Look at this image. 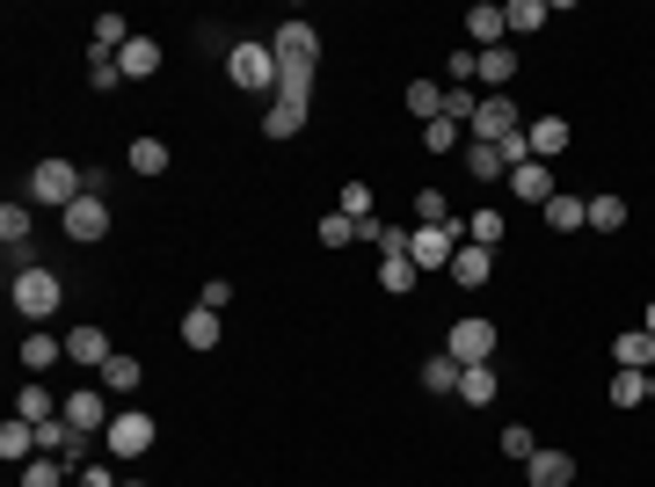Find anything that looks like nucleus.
<instances>
[{
	"label": "nucleus",
	"mask_w": 655,
	"mask_h": 487,
	"mask_svg": "<svg viewBox=\"0 0 655 487\" xmlns=\"http://www.w3.org/2000/svg\"><path fill=\"white\" fill-rule=\"evenodd\" d=\"M473 73H481V81H489V88L517 81V51H510V44H495V51H481V66H473Z\"/></svg>",
	"instance_id": "bb28decb"
},
{
	"label": "nucleus",
	"mask_w": 655,
	"mask_h": 487,
	"mask_svg": "<svg viewBox=\"0 0 655 487\" xmlns=\"http://www.w3.org/2000/svg\"><path fill=\"white\" fill-rule=\"evenodd\" d=\"M205 305H211V313H219V305H233V285H226V277H211V285H205Z\"/></svg>",
	"instance_id": "49530a36"
},
{
	"label": "nucleus",
	"mask_w": 655,
	"mask_h": 487,
	"mask_svg": "<svg viewBox=\"0 0 655 487\" xmlns=\"http://www.w3.org/2000/svg\"><path fill=\"white\" fill-rule=\"evenodd\" d=\"M66 357H73V364H95V371H103L110 357H117V349H110L103 327H73V335H66Z\"/></svg>",
	"instance_id": "f8f14e48"
},
{
	"label": "nucleus",
	"mask_w": 655,
	"mask_h": 487,
	"mask_svg": "<svg viewBox=\"0 0 655 487\" xmlns=\"http://www.w3.org/2000/svg\"><path fill=\"white\" fill-rule=\"evenodd\" d=\"M467 30H473V44H481V51H495V44L510 37V22H503V8H473V15H467Z\"/></svg>",
	"instance_id": "b1692460"
},
{
	"label": "nucleus",
	"mask_w": 655,
	"mask_h": 487,
	"mask_svg": "<svg viewBox=\"0 0 655 487\" xmlns=\"http://www.w3.org/2000/svg\"><path fill=\"white\" fill-rule=\"evenodd\" d=\"M503 22H510V37H539V30H547V0H510Z\"/></svg>",
	"instance_id": "5701e85b"
},
{
	"label": "nucleus",
	"mask_w": 655,
	"mask_h": 487,
	"mask_svg": "<svg viewBox=\"0 0 655 487\" xmlns=\"http://www.w3.org/2000/svg\"><path fill=\"white\" fill-rule=\"evenodd\" d=\"M612 357H619V371H655V335L648 327H627L612 343Z\"/></svg>",
	"instance_id": "ddd939ff"
},
{
	"label": "nucleus",
	"mask_w": 655,
	"mask_h": 487,
	"mask_svg": "<svg viewBox=\"0 0 655 487\" xmlns=\"http://www.w3.org/2000/svg\"><path fill=\"white\" fill-rule=\"evenodd\" d=\"M415 277H423V269H415L409 255H387V263H379V291H393V299H401V291H415Z\"/></svg>",
	"instance_id": "c85d7f7f"
},
{
	"label": "nucleus",
	"mask_w": 655,
	"mask_h": 487,
	"mask_svg": "<svg viewBox=\"0 0 655 487\" xmlns=\"http://www.w3.org/2000/svg\"><path fill=\"white\" fill-rule=\"evenodd\" d=\"M423 146H430V153H451V146H459V124H451V117L423 124Z\"/></svg>",
	"instance_id": "a19ab883"
},
{
	"label": "nucleus",
	"mask_w": 655,
	"mask_h": 487,
	"mask_svg": "<svg viewBox=\"0 0 655 487\" xmlns=\"http://www.w3.org/2000/svg\"><path fill=\"white\" fill-rule=\"evenodd\" d=\"M409 109L423 124H437V117H445V88H437V81H409Z\"/></svg>",
	"instance_id": "7c9ffc66"
},
{
	"label": "nucleus",
	"mask_w": 655,
	"mask_h": 487,
	"mask_svg": "<svg viewBox=\"0 0 655 487\" xmlns=\"http://www.w3.org/2000/svg\"><path fill=\"white\" fill-rule=\"evenodd\" d=\"M349 241H365V225L343 219V211H328V219H321V247H349Z\"/></svg>",
	"instance_id": "4c0bfd02"
},
{
	"label": "nucleus",
	"mask_w": 655,
	"mask_h": 487,
	"mask_svg": "<svg viewBox=\"0 0 655 487\" xmlns=\"http://www.w3.org/2000/svg\"><path fill=\"white\" fill-rule=\"evenodd\" d=\"M30 197L66 211L73 197H88V175H73V161H37V167H30Z\"/></svg>",
	"instance_id": "39448f33"
},
{
	"label": "nucleus",
	"mask_w": 655,
	"mask_h": 487,
	"mask_svg": "<svg viewBox=\"0 0 655 487\" xmlns=\"http://www.w3.org/2000/svg\"><path fill=\"white\" fill-rule=\"evenodd\" d=\"M8 291H15V313H22V321H51V313H59V299H66V285L51 277V269H37V263H22Z\"/></svg>",
	"instance_id": "f03ea898"
},
{
	"label": "nucleus",
	"mask_w": 655,
	"mask_h": 487,
	"mask_svg": "<svg viewBox=\"0 0 655 487\" xmlns=\"http://www.w3.org/2000/svg\"><path fill=\"white\" fill-rule=\"evenodd\" d=\"M183 343L189 349H219V313H211V305H197V313L183 321Z\"/></svg>",
	"instance_id": "cd10ccee"
},
{
	"label": "nucleus",
	"mask_w": 655,
	"mask_h": 487,
	"mask_svg": "<svg viewBox=\"0 0 655 487\" xmlns=\"http://www.w3.org/2000/svg\"><path fill=\"white\" fill-rule=\"evenodd\" d=\"M467 247V219H451V225H415L409 233V263L415 269H451V255Z\"/></svg>",
	"instance_id": "7ed1b4c3"
},
{
	"label": "nucleus",
	"mask_w": 655,
	"mask_h": 487,
	"mask_svg": "<svg viewBox=\"0 0 655 487\" xmlns=\"http://www.w3.org/2000/svg\"><path fill=\"white\" fill-rule=\"evenodd\" d=\"M110 233V204L103 197H73L66 204V241H103Z\"/></svg>",
	"instance_id": "1a4fd4ad"
},
{
	"label": "nucleus",
	"mask_w": 655,
	"mask_h": 487,
	"mask_svg": "<svg viewBox=\"0 0 655 487\" xmlns=\"http://www.w3.org/2000/svg\"><path fill=\"white\" fill-rule=\"evenodd\" d=\"M467 241H473V247H495V241H503V211H495V204H481V211L467 219Z\"/></svg>",
	"instance_id": "72a5a7b5"
},
{
	"label": "nucleus",
	"mask_w": 655,
	"mask_h": 487,
	"mask_svg": "<svg viewBox=\"0 0 655 487\" xmlns=\"http://www.w3.org/2000/svg\"><path fill=\"white\" fill-rule=\"evenodd\" d=\"M590 225L597 233H619L627 225V197H590Z\"/></svg>",
	"instance_id": "58836bf2"
},
{
	"label": "nucleus",
	"mask_w": 655,
	"mask_h": 487,
	"mask_svg": "<svg viewBox=\"0 0 655 487\" xmlns=\"http://www.w3.org/2000/svg\"><path fill=\"white\" fill-rule=\"evenodd\" d=\"M269 51H277V66H291V73H313V66H321L313 22H277V30H269Z\"/></svg>",
	"instance_id": "20e7f679"
},
{
	"label": "nucleus",
	"mask_w": 655,
	"mask_h": 487,
	"mask_svg": "<svg viewBox=\"0 0 655 487\" xmlns=\"http://www.w3.org/2000/svg\"><path fill=\"white\" fill-rule=\"evenodd\" d=\"M459 401H467V407H489V401H495V371H489V364L459 371Z\"/></svg>",
	"instance_id": "c756f323"
},
{
	"label": "nucleus",
	"mask_w": 655,
	"mask_h": 487,
	"mask_svg": "<svg viewBox=\"0 0 655 487\" xmlns=\"http://www.w3.org/2000/svg\"><path fill=\"white\" fill-rule=\"evenodd\" d=\"M131 487H139V480H131Z\"/></svg>",
	"instance_id": "8fccbe9b"
},
{
	"label": "nucleus",
	"mask_w": 655,
	"mask_h": 487,
	"mask_svg": "<svg viewBox=\"0 0 655 487\" xmlns=\"http://www.w3.org/2000/svg\"><path fill=\"white\" fill-rule=\"evenodd\" d=\"M525 473H532V487H568L575 480V459H568V451H532Z\"/></svg>",
	"instance_id": "2eb2a0df"
},
{
	"label": "nucleus",
	"mask_w": 655,
	"mask_h": 487,
	"mask_svg": "<svg viewBox=\"0 0 655 487\" xmlns=\"http://www.w3.org/2000/svg\"><path fill=\"white\" fill-rule=\"evenodd\" d=\"M81 487H124V480L110 466H81Z\"/></svg>",
	"instance_id": "de8ad7c7"
},
{
	"label": "nucleus",
	"mask_w": 655,
	"mask_h": 487,
	"mask_svg": "<svg viewBox=\"0 0 655 487\" xmlns=\"http://www.w3.org/2000/svg\"><path fill=\"white\" fill-rule=\"evenodd\" d=\"M510 197H525V204H539V211H547V197H553V175H547V161H525V167H510Z\"/></svg>",
	"instance_id": "4468645a"
},
{
	"label": "nucleus",
	"mask_w": 655,
	"mask_h": 487,
	"mask_svg": "<svg viewBox=\"0 0 655 487\" xmlns=\"http://www.w3.org/2000/svg\"><path fill=\"white\" fill-rule=\"evenodd\" d=\"M503 451H510V459H532V451H539L532 429H503Z\"/></svg>",
	"instance_id": "a18cd8bd"
},
{
	"label": "nucleus",
	"mask_w": 655,
	"mask_h": 487,
	"mask_svg": "<svg viewBox=\"0 0 655 487\" xmlns=\"http://www.w3.org/2000/svg\"><path fill=\"white\" fill-rule=\"evenodd\" d=\"M343 219H357L365 233L379 225V219H371V189H365V183H343Z\"/></svg>",
	"instance_id": "ea45409f"
},
{
	"label": "nucleus",
	"mask_w": 655,
	"mask_h": 487,
	"mask_svg": "<svg viewBox=\"0 0 655 487\" xmlns=\"http://www.w3.org/2000/svg\"><path fill=\"white\" fill-rule=\"evenodd\" d=\"M365 241L379 247V255H409V233H401V225H371Z\"/></svg>",
	"instance_id": "79ce46f5"
},
{
	"label": "nucleus",
	"mask_w": 655,
	"mask_h": 487,
	"mask_svg": "<svg viewBox=\"0 0 655 487\" xmlns=\"http://www.w3.org/2000/svg\"><path fill=\"white\" fill-rule=\"evenodd\" d=\"M66 473H73L66 459H44V451H37V459L22 466V487H66Z\"/></svg>",
	"instance_id": "2f4dec72"
},
{
	"label": "nucleus",
	"mask_w": 655,
	"mask_h": 487,
	"mask_svg": "<svg viewBox=\"0 0 655 487\" xmlns=\"http://www.w3.org/2000/svg\"><path fill=\"white\" fill-rule=\"evenodd\" d=\"M0 241L15 247V255L30 247V204H8V211H0Z\"/></svg>",
	"instance_id": "e433bc0d"
},
{
	"label": "nucleus",
	"mask_w": 655,
	"mask_h": 487,
	"mask_svg": "<svg viewBox=\"0 0 655 487\" xmlns=\"http://www.w3.org/2000/svg\"><path fill=\"white\" fill-rule=\"evenodd\" d=\"M467 131H473L481 146H503V139H517V131H525V117H517L510 95H481V109H473Z\"/></svg>",
	"instance_id": "0eeeda50"
},
{
	"label": "nucleus",
	"mask_w": 655,
	"mask_h": 487,
	"mask_svg": "<svg viewBox=\"0 0 655 487\" xmlns=\"http://www.w3.org/2000/svg\"><path fill=\"white\" fill-rule=\"evenodd\" d=\"M547 225H553V233H575V225H590V204L553 189V197H547Z\"/></svg>",
	"instance_id": "4be33fe9"
},
{
	"label": "nucleus",
	"mask_w": 655,
	"mask_h": 487,
	"mask_svg": "<svg viewBox=\"0 0 655 487\" xmlns=\"http://www.w3.org/2000/svg\"><path fill=\"white\" fill-rule=\"evenodd\" d=\"M489 277H495V255H489V247H459V255H451V285H467V291H481V285H489Z\"/></svg>",
	"instance_id": "9b49d317"
},
{
	"label": "nucleus",
	"mask_w": 655,
	"mask_h": 487,
	"mask_svg": "<svg viewBox=\"0 0 655 487\" xmlns=\"http://www.w3.org/2000/svg\"><path fill=\"white\" fill-rule=\"evenodd\" d=\"M117 73H124V81H146V73H161V44H153V37H131V44L117 51Z\"/></svg>",
	"instance_id": "dca6fc26"
},
{
	"label": "nucleus",
	"mask_w": 655,
	"mask_h": 487,
	"mask_svg": "<svg viewBox=\"0 0 655 487\" xmlns=\"http://www.w3.org/2000/svg\"><path fill=\"white\" fill-rule=\"evenodd\" d=\"M59 357H66V343H59V335H44V327L22 343V371H51Z\"/></svg>",
	"instance_id": "393cba45"
},
{
	"label": "nucleus",
	"mask_w": 655,
	"mask_h": 487,
	"mask_svg": "<svg viewBox=\"0 0 655 487\" xmlns=\"http://www.w3.org/2000/svg\"><path fill=\"white\" fill-rule=\"evenodd\" d=\"M59 415H66L73 429H81V437H88V429H110V415H103V393H95V386H73V393L59 401Z\"/></svg>",
	"instance_id": "9d476101"
},
{
	"label": "nucleus",
	"mask_w": 655,
	"mask_h": 487,
	"mask_svg": "<svg viewBox=\"0 0 655 487\" xmlns=\"http://www.w3.org/2000/svg\"><path fill=\"white\" fill-rule=\"evenodd\" d=\"M641 327H648V335H655V299H648V321H641Z\"/></svg>",
	"instance_id": "09e8293b"
},
{
	"label": "nucleus",
	"mask_w": 655,
	"mask_h": 487,
	"mask_svg": "<svg viewBox=\"0 0 655 487\" xmlns=\"http://www.w3.org/2000/svg\"><path fill=\"white\" fill-rule=\"evenodd\" d=\"M459 371H467V364H451V357H430V364H423V393H459Z\"/></svg>",
	"instance_id": "c9c22d12"
},
{
	"label": "nucleus",
	"mask_w": 655,
	"mask_h": 487,
	"mask_svg": "<svg viewBox=\"0 0 655 487\" xmlns=\"http://www.w3.org/2000/svg\"><path fill=\"white\" fill-rule=\"evenodd\" d=\"M415 219H423V225H451V211H445L437 189H423V197H415Z\"/></svg>",
	"instance_id": "37998d69"
},
{
	"label": "nucleus",
	"mask_w": 655,
	"mask_h": 487,
	"mask_svg": "<svg viewBox=\"0 0 655 487\" xmlns=\"http://www.w3.org/2000/svg\"><path fill=\"white\" fill-rule=\"evenodd\" d=\"M655 401V371H612V407H641Z\"/></svg>",
	"instance_id": "412c9836"
},
{
	"label": "nucleus",
	"mask_w": 655,
	"mask_h": 487,
	"mask_svg": "<svg viewBox=\"0 0 655 487\" xmlns=\"http://www.w3.org/2000/svg\"><path fill=\"white\" fill-rule=\"evenodd\" d=\"M88 81H95V88H117L124 73H117V59H103V51H88Z\"/></svg>",
	"instance_id": "c03bdc74"
},
{
	"label": "nucleus",
	"mask_w": 655,
	"mask_h": 487,
	"mask_svg": "<svg viewBox=\"0 0 655 487\" xmlns=\"http://www.w3.org/2000/svg\"><path fill=\"white\" fill-rule=\"evenodd\" d=\"M445 357H451V364H489V357H495V327L489 321H481V313H467V321H451V335H445Z\"/></svg>",
	"instance_id": "423d86ee"
},
{
	"label": "nucleus",
	"mask_w": 655,
	"mask_h": 487,
	"mask_svg": "<svg viewBox=\"0 0 655 487\" xmlns=\"http://www.w3.org/2000/svg\"><path fill=\"white\" fill-rule=\"evenodd\" d=\"M226 73H233V88H248V95H277V51H269V37H248L226 51Z\"/></svg>",
	"instance_id": "f257e3e1"
},
{
	"label": "nucleus",
	"mask_w": 655,
	"mask_h": 487,
	"mask_svg": "<svg viewBox=\"0 0 655 487\" xmlns=\"http://www.w3.org/2000/svg\"><path fill=\"white\" fill-rule=\"evenodd\" d=\"M131 175H168V146L161 139H131Z\"/></svg>",
	"instance_id": "f704fd0d"
},
{
	"label": "nucleus",
	"mask_w": 655,
	"mask_h": 487,
	"mask_svg": "<svg viewBox=\"0 0 655 487\" xmlns=\"http://www.w3.org/2000/svg\"><path fill=\"white\" fill-rule=\"evenodd\" d=\"M139 379H146V364H139V357H124V349L103 364V386L110 393H139Z\"/></svg>",
	"instance_id": "a878e982"
},
{
	"label": "nucleus",
	"mask_w": 655,
	"mask_h": 487,
	"mask_svg": "<svg viewBox=\"0 0 655 487\" xmlns=\"http://www.w3.org/2000/svg\"><path fill=\"white\" fill-rule=\"evenodd\" d=\"M0 459H8V466H30V459H37V422H8L0 429Z\"/></svg>",
	"instance_id": "a211bd4d"
},
{
	"label": "nucleus",
	"mask_w": 655,
	"mask_h": 487,
	"mask_svg": "<svg viewBox=\"0 0 655 487\" xmlns=\"http://www.w3.org/2000/svg\"><path fill=\"white\" fill-rule=\"evenodd\" d=\"M103 444H110V459H139V451L153 444V422H146L139 407H131V415H117V422L103 429Z\"/></svg>",
	"instance_id": "6e6552de"
},
{
	"label": "nucleus",
	"mask_w": 655,
	"mask_h": 487,
	"mask_svg": "<svg viewBox=\"0 0 655 487\" xmlns=\"http://www.w3.org/2000/svg\"><path fill=\"white\" fill-rule=\"evenodd\" d=\"M525 139H532V161H553V153L568 146V117H539V124H525Z\"/></svg>",
	"instance_id": "6ab92c4d"
},
{
	"label": "nucleus",
	"mask_w": 655,
	"mask_h": 487,
	"mask_svg": "<svg viewBox=\"0 0 655 487\" xmlns=\"http://www.w3.org/2000/svg\"><path fill=\"white\" fill-rule=\"evenodd\" d=\"M15 407H22V422H59V401H51V393H44L37 379L22 386V401H15Z\"/></svg>",
	"instance_id": "473e14b6"
},
{
	"label": "nucleus",
	"mask_w": 655,
	"mask_h": 487,
	"mask_svg": "<svg viewBox=\"0 0 655 487\" xmlns=\"http://www.w3.org/2000/svg\"><path fill=\"white\" fill-rule=\"evenodd\" d=\"M307 131V109L299 102H269L263 109V139H299Z\"/></svg>",
	"instance_id": "aec40b11"
},
{
	"label": "nucleus",
	"mask_w": 655,
	"mask_h": 487,
	"mask_svg": "<svg viewBox=\"0 0 655 487\" xmlns=\"http://www.w3.org/2000/svg\"><path fill=\"white\" fill-rule=\"evenodd\" d=\"M467 175L473 183H510V161H503V146H467Z\"/></svg>",
	"instance_id": "f3484780"
}]
</instances>
